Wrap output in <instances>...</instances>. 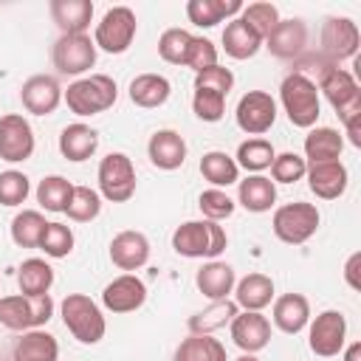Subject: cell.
Masks as SVG:
<instances>
[{"mask_svg":"<svg viewBox=\"0 0 361 361\" xmlns=\"http://www.w3.org/2000/svg\"><path fill=\"white\" fill-rule=\"evenodd\" d=\"M344 361H361V341H353L344 350Z\"/></svg>","mask_w":361,"mask_h":361,"instance_id":"52","label":"cell"},{"mask_svg":"<svg viewBox=\"0 0 361 361\" xmlns=\"http://www.w3.org/2000/svg\"><path fill=\"white\" fill-rule=\"evenodd\" d=\"M234 361H259V358H257V355H251V353H243V355H240V358H234Z\"/></svg>","mask_w":361,"mask_h":361,"instance_id":"53","label":"cell"},{"mask_svg":"<svg viewBox=\"0 0 361 361\" xmlns=\"http://www.w3.org/2000/svg\"><path fill=\"white\" fill-rule=\"evenodd\" d=\"M307 45V25L305 20H279L274 31L265 37V48L279 59H296Z\"/></svg>","mask_w":361,"mask_h":361,"instance_id":"21","label":"cell"},{"mask_svg":"<svg viewBox=\"0 0 361 361\" xmlns=\"http://www.w3.org/2000/svg\"><path fill=\"white\" fill-rule=\"evenodd\" d=\"M307 186L316 197L322 200H336L347 192L350 183V172L341 161H322V164H307Z\"/></svg>","mask_w":361,"mask_h":361,"instance_id":"19","label":"cell"},{"mask_svg":"<svg viewBox=\"0 0 361 361\" xmlns=\"http://www.w3.org/2000/svg\"><path fill=\"white\" fill-rule=\"evenodd\" d=\"M45 226H48V220L42 217V212H37V209L17 212L14 220H11V240H14V245H20V248H39Z\"/></svg>","mask_w":361,"mask_h":361,"instance_id":"37","label":"cell"},{"mask_svg":"<svg viewBox=\"0 0 361 361\" xmlns=\"http://www.w3.org/2000/svg\"><path fill=\"white\" fill-rule=\"evenodd\" d=\"M71 192H73V183L62 175H48L37 183V203L45 209V212H65L68 200H71Z\"/></svg>","mask_w":361,"mask_h":361,"instance_id":"39","label":"cell"},{"mask_svg":"<svg viewBox=\"0 0 361 361\" xmlns=\"http://www.w3.org/2000/svg\"><path fill=\"white\" fill-rule=\"evenodd\" d=\"M237 203L254 214L271 212V206L276 203V183L265 175H248L237 180Z\"/></svg>","mask_w":361,"mask_h":361,"instance_id":"24","label":"cell"},{"mask_svg":"<svg viewBox=\"0 0 361 361\" xmlns=\"http://www.w3.org/2000/svg\"><path fill=\"white\" fill-rule=\"evenodd\" d=\"M319 223H322V214L313 203L293 200V203H285L274 212L271 228H274L276 240H282L288 245H302L316 234Z\"/></svg>","mask_w":361,"mask_h":361,"instance_id":"7","label":"cell"},{"mask_svg":"<svg viewBox=\"0 0 361 361\" xmlns=\"http://www.w3.org/2000/svg\"><path fill=\"white\" fill-rule=\"evenodd\" d=\"M17 285H20V293L25 296H42L54 285V268L39 257L23 259L17 268Z\"/></svg>","mask_w":361,"mask_h":361,"instance_id":"35","label":"cell"},{"mask_svg":"<svg viewBox=\"0 0 361 361\" xmlns=\"http://www.w3.org/2000/svg\"><path fill=\"white\" fill-rule=\"evenodd\" d=\"M316 90L327 99V104L336 110V116L344 121L353 113H361V87L355 82V76L338 65L324 62L319 68V82Z\"/></svg>","mask_w":361,"mask_h":361,"instance_id":"6","label":"cell"},{"mask_svg":"<svg viewBox=\"0 0 361 361\" xmlns=\"http://www.w3.org/2000/svg\"><path fill=\"white\" fill-rule=\"evenodd\" d=\"M268 169H271L274 183H296V180L305 178L307 161L302 155H296V152H282V155H274Z\"/></svg>","mask_w":361,"mask_h":361,"instance_id":"45","label":"cell"},{"mask_svg":"<svg viewBox=\"0 0 361 361\" xmlns=\"http://www.w3.org/2000/svg\"><path fill=\"white\" fill-rule=\"evenodd\" d=\"M195 87H203V90H214L220 96H228V90L234 87V73L223 65H212L200 73H195Z\"/></svg>","mask_w":361,"mask_h":361,"instance_id":"49","label":"cell"},{"mask_svg":"<svg viewBox=\"0 0 361 361\" xmlns=\"http://www.w3.org/2000/svg\"><path fill=\"white\" fill-rule=\"evenodd\" d=\"M220 42H223V51H226L231 59H251V56L262 48V37H259L248 23H243L240 17H234V20L226 23Z\"/></svg>","mask_w":361,"mask_h":361,"instance_id":"29","label":"cell"},{"mask_svg":"<svg viewBox=\"0 0 361 361\" xmlns=\"http://www.w3.org/2000/svg\"><path fill=\"white\" fill-rule=\"evenodd\" d=\"M169 93H172V85L161 73H138L130 82V102L135 107H144V110H152V107L166 104Z\"/></svg>","mask_w":361,"mask_h":361,"instance_id":"31","label":"cell"},{"mask_svg":"<svg viewBox=\"0 0 361 361\" xmlns=\"http://www.w3.org/2000/svg\"><path fill=\"white\" fill-rule=\"evenodd\" d=\"M96 149H99V133L90 124L76 121L59 133V152H62V158H68L73 164L87 161Z\"/></svg>","mask_w":361,"mask_h":361,"instance_id":"26","label":"cell"},{"mask_svg":"<svg viewBox=\"0 0 361 361\" xmlns=\"http://www.w3.org/2000/svg\"><path fill=\"white\" fill-rule=\"evenodd\" d=\"M358 262H361V254L355 251V254H350V259H347V265H344V279H347V285H350L353 290H361V282H358Z\"/></svg>","mask_w":361,"mask_h":361,"instance_id":"50","label":"cell"},{"mask_svg":"<svg viewBox=\"0 0 361 361\" xmlns=\"http://www.w3.org/2000/svg\"><path fill=\"white\" fill-rule=\"evenodd\" d=\"M149 259V240L135 228H124L110 240V262L127 274L144 268Z\"/></svg>","mask_w":361,"mask_h":361,"instance_id":"18","label":"cell"},{"mask_svg":"<svg viewBox=\"0 0 361 361\" xmlns=\"http://www.w3.org/2000/svg\"><path fill=\"white\" fill-rule=\"evenodd\" d=\"M228 330H231V341L243 353L257 355L259 350H265L271 344V322L259 310H240L231 319Z\"/></svg>","mask_w":361,"mask_h":361,"instance_id":"15","label":"cell"},{"mask_svg":"<svg viewBox=\"0 0 361 361\" xmlns=\"http://www.w3.org/2000/svg\"><path fill=\"white\" fill-rule=\"evenodd\" d=\"M54 68L62 76H79L87 73L96 65V45L87 34H59V39L51 48Z\"/></svg>","mask_w":361,"mask_h":361,"instance_id":"10","label":"cell"},{"mask_svg":"<svg viewBox=\"0 0 361 361\" xmlns=\"http://www.w3.org/2000/svg\"><path fill=\"white\" fill-rule=\"evenodd\" d=\"M200 175L214 189H223V186H231L240 180V166L228 152L212 149V152H203V158H200Z\"/></svg>","mask_w":361,"mask_h":361,"instance_id":"34","label":"cell"},{"mask_svg":"<svg viewBox=\"0 0 361 361\" xmlns=\"http://www.w3.org/2000/svg\"><path fill=\"white\" fill-rule=\"evenodd\" d=\"M240 20L248 23V25L262 37V42H265V37L274 31V25H276L282 17H279V8H276L274 3H251V6H243Z\"/></svg>","mask_w":361,"mask_h":361,"instance_id":"43","label":"cell"},{"mask_svg":"<svg viewBox=\"0 0 361 361\" xmlns=\"http://www.w3.org/2000/svg\"><path fill=\"white\" fill-rule=\"evenodd\" d=\"M243 11L240 0H189L186 3V17L197 28H214L223 20H234Z\"/></svg>","mask_w":361,"mask_h":361,"instance_id":"30","label":"cell"},{"mask_svg":"<svg viewBox=\"0 0 361 361\" xmlns=\"http://www.w3.org/2000/svg\"><path fill=\"white\" fill-rule=\"evenodd\" d=\"M228 245L226 228L214 220H186L172 231V248L189 259H217Z\"/></svg>","mask_w":361,"mask_h":361,"instance_id":"1","label":"cell"},{"mask_svg":"<svg viewBox=\"0 0 361 361\" xmlns=\"http://www.w3.org/2000/svg\"><path fill=\"white\" fill-rule=\"evenodd\" d=\"M274 327L282 330L285 336H296L307 327L310 322V302L302 293H282L274 299V310H271Z\"/></svg>","mask_w":361,"mask_h":361,"instance_id":"22","label":"cell"},{"mask_svg":"<svg viewBox=\"0 0 361 361\" xmlns=\"http://www.w3.org/2000/svg\"><path fill=\"white\" fill-rule=\"evenodd\" d=\"M234 305L240 310H259L274 302V279L265 274H248L234 285Z\"/></svg>","mask_w":361,"mask_h":361,"instance_id":"28","label":"cell"},{"mask_svg":"<svg viewBox=\"0 0 361 361\" xmlns=\"http://www.w3.org/2000/svg\"><path fill=\"white\" fill-rule=\"evenodd\" d=\"M192 110H195V116H197L200 121L214 124V121H220L223 113H226V96H220V93H214V90L195 87V93H192Z\"/></svg>","mask_w":361,"mask_h":361,"instance_id":"47","label":"cell"},{"mask_svg":"<svg viewBox=\"0 0 361 361\" xmlns=\"http://www.w3.org/2000/svg\"><path fill=\"white\" fill-rule=\"evenodd\" d=\"M138 23H135V11L127 6H113L104 11V17L96 23L93 31V45L107 51V54H124L133 39H135Z\"/></svg>","mask_w":361,"mask_h":361,"instance_id":"9","label":"cell"},{"mask_svg":"<svg viewBox=\"0 0 361 361\" xmlns=\"http://www.w3.org/2000/svg\"><path fill=\"white\" fill-rule=\"evenodd\" d=\"M34 130L25 116L6 113L0 116V158L6 164H23L34 155Z\"/></svg>","mask_w":361,"mask_h":361,"instance_id":"13","label":"cell"},{"mask_svg":"<svg viewBox=\"0 0 361 361\" xmlns=\"http://www.w3.org/2000/svg\"><path fill=\"white\" fill-rule=\"evenodd\" d=\"M99 195L110 203H127L135 195V166L130 155L124 152H110L99 161Z\"/></svg>","mask_w":361,"mask_h":361,"instance_id":"8","label":"cell"},{"mask_svg":"<svg viewBox=\"0 0 361 361\" xmlns=\"http://www.w3.org/2000/svg\"><path fill=\"white\" fill-rule=\"evenodd\" d=\"M99 212H102V195L90 186H73L71 200L65 206V214L73 223H90L99 217Z\"/></svg>","mask_w":361,"mask_h":361,"instance_id":"40","label":"cell"},{"mask_svg":"<svg viewBox=\"0 0 361 361\" xmlns=\"http://www.w3.org/2000/svg\"><path fill=\"white\" fill-rule=\"evenodd\" d=\"M240 313V307L234 305V299H220V302H212L209 307L197 310L195 316H189L186 327L189 333H197V336H212L214 330L231 324V319Z\"/></svg>","mask_w":361,"mask_h":361,"instance_id":"33","label":"cell"},{"mask_svg":"<svg viewBox=\"0 0 361 361\" xmlns=\"http://www.w3.org/2000/svg\"><path fill=\"white\" fill-rule=\"evenodd\" d=\"M116 99H118V85L107 73L82 76V79L71 82L68 90H62V102L68 104V110L82 118L110 110L116 104Z\"/></svg>","mask_w":361,"mask_h":361,"instance_id":"2","label":"cell"},{"mask_svg":"<svg viewBox=\"0 0 361 361\" xmlns=\"http://www.w3.org/2000/svg\"><path fill=\"white\" fill-rule=\"evenodd\" d=\"M344 149V138L333 127H310L305 135V161L322 164V161H338Z\"/></svg>","mask_w":361,"mask_h":361,"instance_id":"32","label":"cell"},{"mask_svg":"<svg viewBox=\"0 0 361 361\" xmlns=\"http://www.w3.org/2000/svg\"><path fill=\"white\" fill-rule=\"evenodd\" d=\"M54 316V299L51 293L42 296H25V293H11L0 299V324L17 333L25 330H39L48 324Z\"/></svg>","mask_w":361,"mask_h":361,"instance_id":"5","label":"cell"},{"mask_svg":"<svg viewBox=\"0 0 361 361\" xmlns=\"http://www.w3.org/2000/svg\"><path fill=\"white\" fill-rule=\"evenodd\" d=\"M347 341V319L341 310H322L313 322H307V347L319 358H333L344 350Z\"/></svg>","mask_w":361,"mask_h":361,"instance_id":"11","label":"cell"},{"mask_svg":"<svg viewBox=\"0 0 361 361\" xmlns=\"http://www.w3.org/2000/svg\"><path fill=\"white\" fill-rule=\"evenodd\" d=\"M73 231L71 226L65 223H48L45 231H42V240H39V251H45V257L51 259H62L73 251Z\"/></svg>","mask_w":361,"mask_h":361,"instance_id":"42","label":"cell"},{"mask_svg":"<svg viewBox=\"0 0 361 361\" xmlns=\"http://www.w3.org/2000/svg\"><path fill=\"white\" fill-rule=\"evenodd\" d=\"M279 102H282L288 121L293 127H302V130L316 127L319 113H322V102H319L316 82L307 73L290 71L279 85Z\"/></svg>","mask_w":361,"mask_h":361,"instance_id":"3","label":"cell"},{"mask_svg":"<svg viewBox=\"0 0 361 361\" xmlns=\"http://www.w3.org/2000/svg\"><path fill=\"white\" fill-rule=\"evenodd\" d=\"M361 34L358 25L350 17H327L322 25V54L330 65H338L344 59H353L358 54Z\"/></svg>","mask_w":361,"mask_h":361,"instance_id":"12","label":"cell"},{"mask_svg":"<svg viewBox=\"0 0 361 361\" xmlns=\"http://www.w3.org/2000/svg\"><path fill=\"white\" fill-rule=\"evenodd\" d=\"M234 118H237V127L248 135H262L274 127L276 121V102L271 93L265 90H248L240 102H237V110H234Z\"/></svg>","mask_w":361,"mask_h":361,"instance_id":"14","label":"cell"},{"mask_svg":"<svg viewBox=\"0 0 361 361\" xmlns=\"http://www.w3.org/2000/svg\"><path fill=\"white\" fill-rule=\"evenodd\" d=\"M56 358H59V341L42 327L20 333L11 350V361H56Z\"/></svg>","mask_w":361,"mask_h":361,"instance_id":"27","label":"cell"},{"mask_svg":"<svg viewBox=\"0 0 361 361\" xmlns=\"http://www.w3.org/2000/svg\"><path fill=\"white\" fill-rule=\"evenodd\" d=\"M358 124H361V113H353V116L344 118V130H347L353 147H361V127Z\"/></svg>","mask_w":361,"mask_h":361,"instance_id":"51","label":"cell"},{"mask_svg":"<svg viewBox=\"0 0 361 361\" xmlns=\"http://www.w3.org/2000/svg\"><path fill=\"white\" fill-rule=\"evenodd\" d=\"M51 17L62 34H87L93 20L90 0H51Z\"/></svg>","mask_w":361,"mask_h":361,"instance_id":"25","label":"cell"},{"mask_svg":"<svg viewBox=\"0 0 361 361\" xmlns=\"http://www.w3.org/2000/svg\"><path fill=\"white\" fill-rule=\"evenodd\" d=\"M195 285H197V290H200L209 302H220V299H228V293H231L234 285H237V276H234V268H231L228 262L209 259V262L195 274Z\"/></svg>","mask_w":361,"mask_h":361,"instance_id":"23","label":"cell"},{"mask_svg":"<svg viewBox=\"0 0 361 361\" xmlns=\"http://www.w3.org/2000/svg\"><path fill=\"white\" fill-rule=\"evenodd\" d=\"M147 302V285L135 274H121L102 290V305L110 313H133Z\"/></svg>","mask_w":361,"mask_h":361,"instance_id":"17","label":"cell"},{"mask_svg":"<svg viewBox=\"0 0 361 361\" xmlns=\"http://www.w3.org/2000/svg\"><path fill=\"white\" fill-rule=\"evenodd\" d=\"M175 361H228V355L220 338L189 333L175 350Z\"/></svg>","mask_w":361,"mask_h":361,"instance_id":"36","label":"cell"},{"mask_svg":"<svg viewBox=\"0 0 361 361\" xmlns=\"http://www.w3.org/2000/svg\"><path fill=\"white\" fill-rule=\"evenodd\" d=\"M147 155L155 169H164V172L180 169L186 161V141L178 130H155L147 141Z\"/></svg>","mask_w":361,"mask_h":361,"instance_id":"20","label":"cell"},{"mask_svg":"<svg viewBox=\"0 0 361 361\" xmlns=\"http://www.w3.org/2000/svg\"><path fill=\"white\" fill-rule=\"evenodd\" d=\"M192 37L186 28H166L158 39V54L164 62L169 65H183L186 62V54H189V45H192Z\"/></svg>","mask_w":361,"mask_h":361,"instance_id":"41","label":"cell"},{"mask_svg":"<svg viewBox=\"0 0 361 361\" xmlns=\"http://www.w3.org/2000/svg\"><path fill=\"white\" fill-rule=\"evenodd\" d=\"M197 206H200L203 217H206V220H214V223H220V220L231 217V214H234V209H237V203H234L223 189H214V186H212V189H206V192H200Z\"/></svg>","mask_w":361,"mask_h":361,"instance_id":"46","label":"cell"},{"mask_svg":"<svg viewBox=\"0 0 361 361\" xmlns=\"http://www.w3.org/2000/svg\"><path fill=\"white\" fill-rule=\"evenodd\" d=\"M212 65H217V48H214V42L206 39V37H192V45H189V54H186L183 68H192L195 73H200V71H206Z\"/></svg>","mask_w":361,"mask_h":361,"instance_id":"48","label":"cell"},{"mask_svg":"<svg viewBox=\"0 0 361 361\" xmlns=\"http://www.w3.org/2000/svg\"><path fill=\"white\" fill-rule=\"evenodd\" d=\"M274 155H276V152H274V144H271L268 138H248V141H243V144L237 147L234 161H237L240 169H248L251 175H259L262 169L271 166Z\"/></svg>","mask_w":361,"mask_h":361,"instance_id":"38","label":"cell"},{"mask_svg":"<svg viewBox=\"0 0 361 361\" xmlns=\"http://www.w3.org/2000/svg\"><path fill=\"white\" fill-rule=\"evenodd\" d=\"M20 102L31 116H51L62 102V87H59V82L54 76L37 73V76H28L23 82Z\"/></svg>","mask_w":361,"mask_h":361,"instance_id":"16","label":"cell"},{"mask_svg":"<svg viewBox=\"0 0 361 361\" xmlns=\"http://www.w3.org/2000/svg\"><path fill=\"white\" fill-rule=\"evenodd\" d=\"M59 313H62L68 333L79 344H99L107 333L104 313L87 293H68L59 305Z\"/></svg>","mask_w":361,"mask_h":361,"instance_id":"4","label":"cell"},{"mask_svg":"<svg viewBox=\"0 0 361 361\" xmlns=\"http://www.w3.org/2000/svg\"><path fill=\"white\" fill-rule=\"evenodd\" d=\"M31 192V180L20 169L0 172V206H20Z\"/></svg>","mask_w":361,"mask_h":361,"instance_id":"44","label":"cell"}]
</instances>
